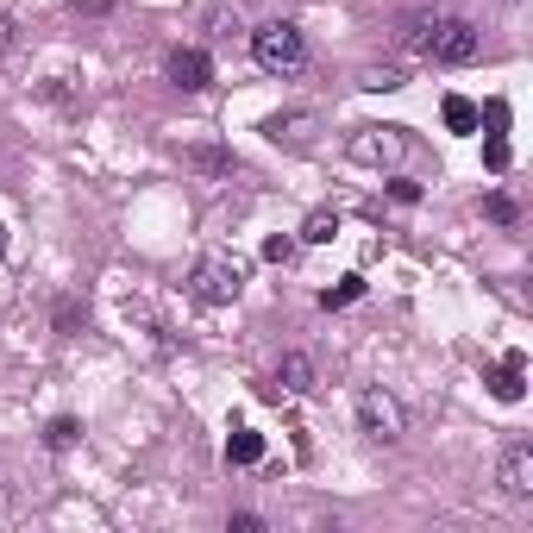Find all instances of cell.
Segmentation results:
<instances>
[{"label": "cell", "mask_w": 533, "mask_h": 533, "mask_svg": "<svg viewBox=\"0 0 533 533\" xmlns=\"http://www.w3.org/2000/svg\"><path fill=\"white\" fill-rule=\"evenodd\" d=\"M402 38H408V51H421L427 63H477V26L471 19H452V13H414L408 26H402Z\"/></svg>", "instance_id": "obj_1"}, {"label": "cell", "mask_w": 533, "mask_h": 533, "mask_svg": "<svg viewBox=\"0 0 533 533\" xmlns=\"http://www.w3.org/2000/svg\"><path fill=\"white\" fill-rule=\"evenodd\" d=\"M251 57H258V69H270V76H295V69L308 63V38H301L295 19H270V26L251 32Z\"/></svg>", "instance_id": "obj_2"}, {"label": "cell", "mask_w": 533, "mask_h": 533, "mask_svg": "<svg viewBox=\"0 0 533 533\" xmlns=\"http://www.w3.org/2000/svg\"><path fill=\"white\" fill-rule=\"evenodd\" d=\"M345 157L364 164V170H402L408 132H402V126H358L352 138H345Z\"/></svg>", "instance_id": "obj_3"}, {"label": "cell", "mask_w": 533, "mask_h": 533, "mask_svg": "<svg viewBox=\"0 0 533 533\" xmlns=\"http://www.w3.org/2000/svg\"><path fill=\"white\" fill-rule=\"evenodd\" d=\"M189 289H195V301H207V308H226V301H239V289H245V264L239 258H201L195 264V276H189Z\"/></svg>", "instance_id": "obj_4"}, {"label": "cell", "mask_w": 533, "mask_h": 533, "mask_svg": "<svg viewBox=\"0 0 533 533\" xmlns=\"http://www.w3.org/2000/svg\"><path fill=\"white\" fill-rule=\"evenodd\" d=\"M358 427L370 433V439H402V427H408V414H402V402L396 396H383V389H364L358 396Z\"/></svg>", "instance_id": "obj_5"}, {"label": "cell", "mask_w": 533, "mask_h": 533, "mask_svg": "<svg viewBox=\"0 0 533 533\" xmlns=\"http://www.w3.org/2000/svg\"><path fill=\"white\" fill-rule=\"evenodd\" d=\"M496 483H502V496H508V502H533V446H527V439H515V446L502 452Z\"/></svg>", "instance_id": "obj_6"}, {"label": "cell", "mask_w": 533, "mask_h": 533, "mask_svg": "<svg viewBox=\"0 0 533 533\" xmlns=\"http://www.w3.org/2000/svg\"><path fill=\"white\" fill-rule=\"evenodd\" d=\"M170 82L195 95V88L214 82V57H207V51H176V57H170Z\"/></svg>", "instance_id": "obj_7"}, {"label": "cell", "mask_w": 533, "mask_h": 533, "mask_svg": "<svg viewBox=\"0 0 533 533\" xmlns=\"http://www.w3.org/2000/svg\"><path fill=\"white\" fill-rule=\"evenodd\" d=\"M521 370H527V358H521V352H508V358L490 370V377H483V383H490V396H496V402H521V396H527Z\"/></svg>", "instance_id": "obj_8"}, {"label": "cell", "mask_w": 533, "mask_h": 533, "mask_svg": "<svg viewBox=\"0 0 533 533\" xmlns=\"http://www.w3.org/2000/svg\"><path fill=\"white\" fill-rule=\"evenodd\" d=\"M276 383L289 389V396H314V358L308 352H283V364H276Z\"/></svg>", "instance_id": "obj_9"}, {"label": "cell", "mask_w": 533, "mask_h": 533, "mask_svg": "<svg viewBox=\"0 0 533 533\" xmlns=\"http://www.w3.org/2000/svg\"><path fill=\"white\" fill-rule=\"evenodd\" d=\"M182 164L201 170V176H233V170H239L233 151H220V145H189V151H182Z\"/></svg>", "instance_id": "obj_10"}, {"label": "cell", "mask_w": 533, "mask_h": 533, "mask_svg": "<svg viewBox=\"0 0 533 533\" xmlns=\"http://www.w3.org/2000/svg\"><path fill=\"white\" fill-rule=\"evenodd\" d=\"M226 458H233V465H264V433L233 427V439H226Z\"/></svg>", "instance_id": "obj_11"}, {"label": "cell", "mask_w": 533, "mask_h": 533, "mask_svg": "<svg viewBox=\"0 0 533 533\" xmlns=\"http://www.w3.org/2000/svg\"><path fill=\"white\" fill-rule=\"evenodd\" d=\"M308 126H314V113H276L264 132L276 138V145H283V138H289V145H301V138H308Z\"/></svg>", "instance_id": "obj_12"}, {"label": "cell", "mask_w": 533, "mask_h": 533, "mask_svg": "<svg viewBox=\"0 0 533 533\" xmlns=\"http://www.w3.org/2000/svg\"><path fill=\"white\" fill-rule=\"evenodd\" d=\"M439 113H446L452 132H477V126H483V120H477V101H465V95H446V107H439Z\"/></svg>", "instance_id": "obj_13"}, {"label": "cell", "mask_w": 533, "mask_h": 533, "mask_svg": "<svg viewBox=\"0 0 533 533\" xmlns=\"http://www.w3.org/2000/svg\"><path fill=\"white\" fill-rule=\"evenodd\" d=\"M339 233V214H327V207H320V214H308V226H301V239L308 245H327Z\"/></svg>", "instance_id": "obj_14"}, {"label": "cell", "mask_w": 533, "mask_h": 533, "mask_svg": "<svg viewBox=\"0 0 533 533\" xmlns=\"http://www.w3.org/2000/svg\"><path fill=\"white\" fill-rule=\"evenodd\" d=\"M76 439H82V427L69 421V414H63V421H51V427H44V446H51V452H69Z\"/></svg>", "instance_id": "obj_15"}, {"label": "cell", "mask_w": 533, "mask_h": 533, "mask_svg": "<svg viewBox=\"0 0 533 533\" xmlns=\"http://www.w3.org/2000/svg\"><path fill=\"white\" fill-rule=\"evenodd\" d=\"M364 88H370V95H389V88H402V69H396V63L364 69Z\"/></svg>", "instance_id": "obj_16"}, {"label": "cell", "mask_w": 533, "mask_h": 533, "mask_svg": "<svg viewBox=\"0 0 533 533\" xmlns=\"http://www.w3.org/2000/svg\"><path fill=\"white\" fill-rule=\"evenodd\" d=\"M358 295H364V283H358V276H345L339 289H327V295H320V308H352Z\"/></svg>", "instance_id": "obj_17"}, {"label": "cell", "mask_w": 533, "mask_h": 533, "mask_svg": "<svg viewBox=\"0 0 533 533\" xmlns=\"http://www.w3.org/2000/svg\"><path fill=\"white\" fill-rule=\"evenodd\" d=\"M82 320H88V308H82L76 295H63V301H57V333H76Z\"/></svg>", "instance_id": "obj_18"}, {"label": "cell", "mask_w": 533, "mask_h": 533, "mask_svg": "<svg viewBox=\"0 0 533 533\" xmlns=\"http://www.w3.org/2000/svg\"><path fill=\"white\" fill-rule=\"evenodd\" d=\"M483 214L502 220V226H515V220H521V207H515V195H490V201H483Z\"/></svg>", "instance_id": "obj_19"}, {"label": "cell", "mask_w": 533, "mask_h": 533, "mask_svg": "<svg viewBox=\"0 0 533 533\" xmlns=\"http://www.w3.org/2000/svg\"><path fill=\"white\" fill-rule=\"evenodd\" d=\"M207 32H214V44H233L245 26H239V13H214V19H207Z\"/></svg>", "instance_id": "obj_20"}, {"label": "cell", "mask_w": 533, "mask_h": 533, "mask_svg": "<svg viewBox=\"0 0 533 533\" xmlns=\"http://www.w3.org/2000/svg\"><path fill=\"white\" fill-rule=\"evenodd\" d=\"M483 164H490V170H508V138H502V132H490V145H483Z\"/></svg>", "instance_id": "obj_21"}, {"label": "cell", "mask_w": 533, "mask_h": 533, "mask_svg": "<svg viewBox=\"0 0 533 533\" xmlns=\"http://www.w3.org/2000/svg\"><path fill=\"white\" fill-rule=\"evenodd\" d=\"M264 258H270V264H295V239H283V233L264 239Z\"/></svg>", "instance_id": "obj_22"}, {"label": "cell", "mask_w": 533, "mask_h": 533, "mask_svg": "<svg viewBox=\"0 0 533 533\" xmlns=\"http://www.w3.org/2000/svg\"><path fill=\"white\" fill-rule=\"evenodd\" d=\"M7 515H19V483L0 471V521H7Z\"/></svg>", "instance_id": "obj_23"}, {"label": "cell", "mask_w": 533, "mask_h": 533, "mask_svg": "<svg viewBox=\"0 0 533 533\" xmlns=\"http://www.w3.org/2000/svg\"><path fill=\"white\" fill-rule=\"evenodd\" d=\"M389 195H396V201H421V182H408V176H389Z\"/></svg>", "instance_id": "obj_24"}, {"label": "cell", "mask_w": 533, "mask_h": 533, "mask_svg": "<svg viewBox=\"0 0 533 533\" xmlns=\"http://www.w3.org/2000/svg\"><path fill=\"white\" fill-rule=\"evenodd\" d=\"M13 44H19V26H13V19H7V13H0V57H7V51H13Z\"/></svg>", "instance_id": "obj_25"}, {"label": "cell", "mask_w": 533, "mask_h": 533, "mask_svg": "<svg viewBox=\"0 0 533 533\" xmlns=\"http://www.w3.org/2000/svg\"><path fill=\"white\" fill-rule=\"evenodd\" d=\"M76 13H113V0H69Z\"/></svg>", "instance_id": "obj_26"}, {"label": "cell", "mask_w": 533, "mask_h": 533, "mask_svg": "<svg viewBox=\"0 0 533 533\" xmlns=\"http://www.w3.org/2000/svg\"><path fill=\"white\" fill-rule=\"evenodd\" d=\"M0 258H7V233H0Z\"/></svg>", "instance_id": "obj_27"}]
</instances>
